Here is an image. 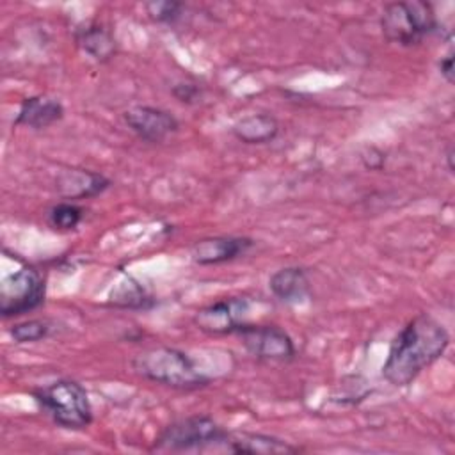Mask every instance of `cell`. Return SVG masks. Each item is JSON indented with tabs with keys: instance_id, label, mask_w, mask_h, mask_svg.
I'll return each instance as SVG.
<instances>
[{
	"instance_id": "obj_1",
	"label": "cell",
	"mask_w": 455,
	"mask_h": 455,
	"mask_svg": "<svg viewBox=\"0 0 455 455\" xmlns=\"http://www.w3.org/2000/svg\"><path fill=\"white\" fill-rule=\"evenodd\" d=\"M450 334L446 327L427 313L411 318L391 341L382 364V377L396 386L412 384L418 375L434 364L448 348Z\"/></svg>"
},
{
	"instance_id": "obj_2",
	"label": "cell",
	"mask_w": 455,
	"mask_h": 455,
	"mask_svg": "<svg viewBox=\"0 0 455 455\" xmlns=\"http://www.w3.org/2000/svg\"><path fill=\"white\" fill-rule=\"evenodd\" d=\"M132 368L142 379L172 389H199L208 386L210 377L199 370L194 359L180 348L156 345L139 352L132 359Z\"/></svg>"
},
{
	"instance_id": "obj_3",
	"label": "cell",
	"mask_w": 455,
	"mask_h": 455,
	"mask_svg": "<svg viewBox=\"0 0 455 455\" xmlns=\"http://www.w3.org/2000/svg\"><path fill=\"white\" fill-rule=\"evenodd\" d=\"M34 398L50 419L68 430L87 428L92 421V405L85 387L73 379H59L34 389Z\"/></svg>"
},
{
	"instance_id": "obj_4",
	"label": "cell",
	"mask_w": 455,
	"mask_h": 455,
	"mask_svg": "<svg viewBox=\"0 0 455 455\" xmlns=\"http://www.w3.org/2000/svg\"><path fill=\"white\" fill-rule=\"evenodd\" d=\"M380 28L389 43L411 48L437 32L439 21L434 5L428 2H393L380 14Z\"/></svg>"
},
{
	"instance_id": "obj_5",
	"label": "cell",
	"mask_w": 455,
	"mask_h": 455,
	"mask_svg": "<svg viewBox=\"0 0 455 455\" xmlns=\"http://www.w3.org/2000/svg\"><path fill=\"white\" fill-rule=\"evenodd\" d=\"M228 430L210 416H187L167 425L155 441L158 451L206 450L222 444Z\"/></svg>"
},
{
	"instance_id": "obj_6",
	"label": "cell",
	"mask_w": 455,
	"mask_h": 455,
	"mask_svg": "<svg viewBox=\"0 0 455 455\" xmlns=\"http://www.w3.org/2000/svg\"><path fill=\"white\" fill-rule=\"evenodd\" d=\"M46 284L41 272L30 265L4 275L0 284V313L4 318L20 316L43 306Z\"/></svg>"
},
{
	"instance_id": "obj_7",
	"label": "cell",
	"mask_w": 455,
	"mask_h": 455,
	"mask_svg": "<svg viewBox=\"0 0 455 455\" xmlns=\"http://www.w3.org/2000/svg\"><path fill=\"white\" fill-rule=\"evenodd\" d=\"M245 350L259 361L290 363L295 357V345L290 334L270 323L245 322L236 332Z\"/></svg>"
},
{
	"instance_id": "obj_8",
	"label": "cell",
	"mask_w": 455,
	"mask_h": 455,
	"mask_svg": "<svg viewBox=\"0 0 455 455\" xmlns=\"http://www.w3.org/2000/svg\"><path fill=\"white\" fill-rule=\"evenodd\" d=\"M251 300L247 297H229L201 307L194 315V323L206 334H235L249 315Z\"/></svg>"
},
{
	"instance_id": "obj_9",
	"label": "cell",
	"mask_w": 455,
	"mask_h": 455,
	"mask_svg": "<svg viewBox=\"0 0 455 455\" xmlns=\"http://www.w3.org/2000/svg\"><path fill=\"white\" fill-rule=\"evenodd\" d=\"M124 124L144 142H164L178 132L180 121L176 116L160 107L135 105L123 114Z\"/></svg>"
},
{
	"instance_id": "obj_10",
	"label": "cell",
	"mask_w": 455,
	"mask_h": 455,
	"mask_svg": "<svg viewBox=\"0 0 455 455\" xmlns=\"http://www.w3.org/2000/svg\"><path fill=\"white\" fill-rule=\"evenodd\" d=\"M252 245L254 240L249 236H206L197 240L190 247V258L197 265H220L226 261H233L238 256H243Z\"/></svg>"
},
{
	"instance_id": "obj_11",
	"label": "cell",
	"mask_w": 455,
	"mask_h": 455,
	"mask_svg": "<svg viewBox=\"0 0 455 455\" xmlns=\"http://www.w3.org/2000/svg\"><path fill=\"white\" fill-rule=\"evenodd\" d=\"M110 185L105 174L89 169H64L55 178L57 194L71 203L103 194Z\"/></svg>"
},
{
	"instance_id": "obj_12",
	"label": "cell",
	"mask_w": 455,
	"mask_h": 455,
	"mask_svg": "<svg viewBox=\"0 0 455 455\" xmlns=\"http://www.w3.org/2000/svg\"><path fill=\"white\" fill-rule=\"evenodd\" d=\"M222 450L233 453H251V455H277V453H297L299 446L290 444L275 435L259 432H229L224 437Z\"/></svg>"
},
{
	"instance_id": "obj_13",
	"label": "cell",
	"mask_w": 455,
	"mask_h": 455,
	"mask_svg": "<svg viewBox=\"0 0 455 455\" xmlns=\"http://www.w3.org/2000/svg\"><path fill=\"white\" fill-rule=\"evenodd\" d=\"M64 117V107L59 100L48 96H28L21 101L12 121L14 126H27L32 130H44Z\"/></svg>"
},
{
	"instance_id": "obj_14",
	"label": "cell",
	"mask_w": 455,
	"mask_h": 455,
	"mask_svg": "<svg viewBox=\"0 0 455 455\" xmlns=\"http://www.w3.org/2000/svg\"><path fill=\"white\" fill-rule=\"evenodd\" d=\"M76 46L96 62L110 60L117 52V43L108 27L98 21L80 25L75 30Z\"/></svg>"
},
{
	"instance_id": "obj_15",
	"label": "cell",
	"mask_w": 455,
	"mask_h": 455,
	"mask_svg": "<svg viewBox=\"0 0 455 455\" xmlns=\"http://www.w3.org/2000/svg\"><path fill=\"white\" fill-rule=\"evenodd\" d=\"M268 288L284 304H300L309 297V277L300 267H284L268 279Z\"/></svg>"
},
{
	"instance_id": "obj_16",
	"label": "cell",
	"mask_w": 455,
	"mask_h": 455,
	"mask_svg": "<svg viewBox=\"0 0 455 455\" xmlns=\"http://www.w3.org/2000/svg\"><path fill=\"white\" fill-rule=\"evenodd\" d=\"M231 133L243 144H267L279 135V121L272 114H251L238 119Z\"/></svg>"
},
{
	"instance_id": "obj_17",
	"label": "cell",
	"mask_w": 455,
	"mask_h": 455,
	"mask_svg": "<svg viewBox=\"0 0 455 455\" xmlns=\"http://www.w3.org/2000/svg\"><path fill=\"white\" fill-rule=\"evenodd\" d=\"M84 208L71 201H60L48 210V222L52 228L60 231L75 229L84 219Z\"/></svg>"
},
{
	"instance_id": "obj_18",
	"label": "cell",
	"mask_w": 455,
	"mask_h": 455,
	"mask_svg": "<svg viewBox=\"0 0 455 455\" xmlns=\"http://www.w3.org/2000/svg\"><path fill=\"white\" fill-rule=\"evenodd\" d=\"M50 332H52V323L41 318L18 322L9 327V334L14 339V343H36L48 338Z\"/></svg>"
},
{
	"instance_id": "obj_19",
	"label": "cell",
	"mask_w": 455,
	"mask_h": 455,
	"mask_svg": "<svg viewBox=\"0 0 455 455\" xmlns=\"http://www.w3.org/2000/svg\"><path fill=\"white\" fill-rule=\"evenodd\" d=\"M112 302L121 307H148L151 299L137 281L128 277L124 283H121L119 288L112 291Z\"/></svg>"
},
{
	"instance_id": "obj_20",
	"label": "cell",
	"mask_w": 455,
	"mask_h": 455,
	"mask_svg": "<svg viewBox=\"0 0 455 455\" xmlns=\"http://www.w3.org/2000/svg\"><path fill=\"white\" fill-rule=\"evenodd\" d=\"M144 9L153 21L171 25L181 18L185 5L174 0H155V2H146Z\"/></svg>"
},
{
	"instance_id": "obj_21",
	"label": "cell",
	"mask_w": 455,
	"mask_h": 455,
	"mask_svg": "<svg viewBox=\"0 0 455 455\" xmlns=\"http://www.w3.org/2000/svg\"><path fill=\"white\" fill-rule=\"evenodd\" d=\"M172 94L181 101V103H194L201 96V89L196 84L188 82H180L172 87Z\"/></svg>"
},
{
	"instance_id": "obj_22",
	"label": "cell",
	"mask_w": 455,
	"mask_h": 455,
	"mask_svg": "<svg viewBox=\"0 0 455 455\" xmlns=\"http://www.w3.org/2000/svg\"><path fill=\"white\" fill-rule=\"evenodd\" d=\"M439 71L448 84H453V50H450L446 55L441 57Z\"/></svg>"
},
{
	"instance_id": "obj_23",
	"label": "cell",
	"mask_w": 455,
	"mask_h": 455,
	"mask_svg": "<svg viewBox=\"0 0 455 455\" xmlns=\"http://www.w3.org/2000/svg\"><path fill=\"white\" fill-rule=\"evenodd\" d=\"M446 162H448L450 172H453V148L451 146H448V149H446Z\"/></svg>"
}]
</instances>
